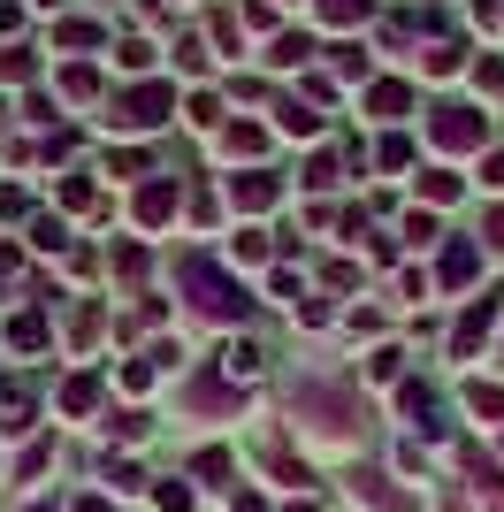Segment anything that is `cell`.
I'll use <instances>...</instances> for the list:
<instances>
[{
  "mask_svg": "<svg viewBox=\"0 0 504 512\" xmlns=\"http://www.w3.org/2000/svg\"><path fill=\"white\" fill-rule=\"evenodd\" d=\"M176 283H184V291H191V306H199L207 321H222V329H237V321L252 314L245 283H237L230 268H214L207 253H184V260H176Z\"/></svg>",
  "mask_w": 504,
  "mask_h": 512,
  "instance_id": "1",
  "label": "cell"
},
{
  "mask_svg": "<svg viewBox=\"0 0 504 512\" xmlns=\"http://www.w3.org/2000/svg\"><path fill=\"white\" fill-rule=\"evenodd\" d=\"M168 115H176V85H161V77L115 92V107H107V123L123 130V138H146V130H161Z\"/></svg>",
  "mask_w": 504,
  "mask_h": 512,
  "instance_id": "2",
  "label": "cell"
},
{
  "mask_svg": "<svg viewBox=\"0 0 504 512\" xmlns=\"http://www.w3.org/2000/svg\"><path fill=\"white\" fill-rule=\"evenodd\" d=\"M428 146L436 153H489V115L466 100H443L428 107Z\"/></svg>",
  "mask_w": 504,
  "mask_h": 512,
  "instance_id": "3",
  "label": "cell"
},
{
  "mask_svg": "<svg viewBox=\"0 0 504 512\" xmlns=\"http://www.w3.org/2000/svg\"><path fill=\"white\" fill-rule=\"evenodd\" d=\"M298 421L314 428L321 444H344V436H352V428H344V421H352V398L329 390V383H306V390H298Z\"/></svg>",
  "mask_w": 504,
  "mask_h": 512,
  "instance_id": "4",
  "label": "cell"
},
{
  "mask_svg": "<svg viewBox=\"0 0 504 512\" xmlns=\"http://www.w3.org/2000/svg\"><path fill=\"white\" fill-rule=\"evenodd\" d=\"M176 199H184V184H176V176H146V184H138V199H130L138 230H161V222H176Z\"/></svg>",
  "mask_w": 504,
  "mask_h": 512,
  "instance_id": "5",
  "label": "cell"
},
{
  "mask_svg": "<svg viewBox=\"0 0 504 512\" xmlns=\"http://www.w3.org/2000/svg\"><path fill=\"white\" fill-rule=\"evenodd\" d=\"M497 306H504L497 291H482V299L459 314V329H451V352H459V360H474V352L489 344V329H497Z\"/></svg>",
  "mask_w": 504,
  "mask_h": 512,
  "instance_id": "6",
  "label": "cell"
},
{
  "mask_svg": "<svg viewBox=\"0 0 504 512\" xmlns=\"http://www.w3.org/2000/svg\"><path fill=\"white\" fill-rule=\"evenodd\" d=\"M275 199H283V184H275L268 169H237V176H230V207H237V214H268Z\"/></svg>",
  "mask_w": 504,
  "mask_h": 512,
  "instance_id": "7",
  "label": "cell"
},
{
  "mask_svg": "<svg viewBox=\"0 0 504 512\" xmlns=\"http://www.w3.org/2000/svg\"><path fill=\"white\" fill-rule=\"evenodd\" d=\"M260 367H268V344H252V337H230L222 344V383H252V375H260Z\"/></svg>",
  "mask_w": 504,
  "mask_h": 512,
  "instance_id": "8",
  "label": "cell"
},
{
  "mask_svg": "<svg viewBox=\"0 0 504 512\" xmlns=\"http://www.w3.org/2000/svg\"><path fill=\"white\" fill-rule=\"evenodd\" d=\"M474 268H482V237H451V245H443V268H436V276L459 291V283H474Z\"/></svg>",
  "mask_w": 504,
  "mask_h": 512,
  "instance_id": "9",
  "label": "cell"
},
{
  "mask_svg": "<svg viewBox=\"0 0 504 512\" xmlns=\"http://www.w3.org/2000/svg\"><path fill=\"white\" fill-rule=\"evenodd\" d=\"M367 107H375L382 123H398V115H413V85H405V77H375V85H367Z\"/></svg>",
  "mask_w": 504,
  "mask_h": 512,
  "instance_id": "10",
  "label": "cell"
},
{
  "mask_svg": "<svg viewBox=\"0 0 504 512\" xmlns=\"http://www.w3.org/2000/svg\"><path fill=\"white\" fill-rule=\"evenodd\" d=\"M367 8H375V0H314V16L329 23V31H359V23H367Z\"/></svg>",
  "mask_w": 504,
  "mask_h": 512,
  "instance_id": "11",
  "label": "cell"
},
{
  "mask_svg": "<svg viewBox=\"0 0 504 512\" xmlns=\"http://www.w3.org/2000/svg\"><path fill=\"white\" fill-rule=\"evenodd\" d=\"M191 490H230V451H199L191 459Z\"/></svg>",
  "mask_w": 504,
  "mask_h": 512,
  "instance_id": "12",
  "label": "cell"
},
{
  "mask_svg": "<svg viewBox=\"0 0 504 512\" xmlns=\"http://www.w3.org/2000/svg\"><path fill=\"white\" fill-rule=\"evenodd\" d=\"M92 406H100V375H69V383H62V413H69V421H84Z\"/></svg>",
  "mask_w": 504,
  "mask_h": 512,
  "instance_id": "13",
  "label": "cell"
},
{
  "mask_svg": "<svg viewBox=\"0 0 504 512\" xmlns=\"http://www.w3.org/2000/svg\"><path fill=\"white\" fill-rule=\"evenodd\" d=\"M275 130H283V138H321V115H314V107H298V100H283V107H275Z\"/></svg>",
  "mask_w": 504,
  "mask_h": 512,
  "instance_id": "14",
  "label": "cell"
},
{
  "mask_svg": "<svg viewBox=\"0 0 504 512\" xmlns=\"http://www.w3.org/2000/svg\"><path fill=\"white\" fill-rule=\"evenodd\" d=\"M268 62L275 69H306V62H314V39H306V31H283V39L268 46Z\"/></svg>",
  "mask_w": 504,
  "mask_h": 512,
  "instance_id": "15",
  "label": "cell"
},
{
  "mask_svg": "<svg viewBox=\"0 0 504 512\" xmlns=\"http://www.w3.org/2000/svg\"><path fill=\"white\" fill-rule=\"evenodd\" d=\"M459 192H466L459 169H420V199H428V207H451Z\"/></svg>",
  "mask_w": 504,
  "mask_h": 512,
  "instance_id": "16",
  "label": "cell"
},
{
  "mask_svg": "<svg viewBox=\"0 0 504 512\" xmlns=\"http://www.w3.org/2000/svg\"><path fill=\"white\" fill-rule=\"evenodd\" d=\"M39 77V54L31 46H0V85H31Z\"/></svg>",
  "mask_w": 504,
  "mask_h": 512,
  "instance_id": "17",
  "label": "cell"
},
{
  "mask_svg": "<svg viewBox=\"0 0 504 512\" xmlns=\"http://www.w3.org/2000/svg\"><path fill=\"white\" fill-rule=\"evenodd\" d=\"M230 268H268V237H260V230H237L230 237Z\"/></svg>",
  "mask_w": 504,
  "mask_h": 512,
  "instance_id": "18",
  "label": "cell"
},
{
  "mask_svg": "<svg viewBox=\"0 0 504 512\" xmlns=\"http://www.w3.org/2000/svg\"><path fill=\"white\" fill-rule=\"evenodd\" d=\"M8 352H46V321L39 314H16V321H8Z\"/></svg>",
  "mask_w": 504,
  "mask_h": 512,
  "instance_id": "19",
  "label": "cell"
},
{
  "mask_svg": "<svg viewBox=\"0 0 504 512\" xmlns=\"http://www.w3.org/2000/svg\"><path fill=\"white\" fill-rule=\"evenodd\" d=\"M222 153H245V161H252V153H268V130H260V123H230V130H222Z\"/></svg>",
  "mask_w": 504,
  "mask_h": 512,
  "instance_id": "20",
  "label": "cell"
},
{
  "mask_svg": "<svg viewBox=\"0 0 504 512\" xmlns=\"http://www.w3.org/2000/svg\"><path fill=\"white\" fill-rule=\"evenodd\" d=\"M466 406L482 421H504V383H466Z\"/></svg>",
  "mask_w": 504,
  "mask_h": 512,
  "instance_id": "21",
  "label": "cell"
},
{
  "mask_svg": "<svg viewBox=\"0 0 504 512\" xmlns=\"http://www.w3.org/2000/svg\"><path fill=\"white\" fill-rule=\"evenodd\" d=\"M367 375H375V383H398V375H405V352H398V344H375V352H367Z\"/></svg>",
  "mask_w": 504,
  "mask_h": 512,
  "instance_id": "22",
  "label": "cell"
},
{
  "mask_svg": "<svg viewBox=\"0 0 504 512\" xmlns=\"http://www.w3.org/2000/svg\"><path fill=\"white\" fill-rule=\"evenodd\" d=\"M184 123H191V130H222V100H214V92H191Z\"/></svg>",
  "mask_w": 504,
  "mask_h": 512,
  "instance_id": "23",
  "label": "cell"
},
{
  "mask_svg": "<svg viewBox=\"0 0 504 512\" xmlns=\"http://www.w3.org/2000/svg\"><path fill=\"white\" fill-rule=\"evenodd\" d=\"M69 237H62V222L54 214H31V253H62Z\"/></svg>",
  "mask_w": 504,
  "mask_h": 512,
  "instance_id": "24",
  "label": "cell"
},
{
  "mask_svg": "<svg viewBox=\"0 0 504 512\" xmlns=\"http://www.w3.org/2000/svg\"><path fill=\"white\" fill-rule=\"evenodd\" d=\"M62 92H69V100H92V92H100V69H92V62L62 69Z\"/></svg>",
  "mask_w": 504,
  "mask_h": 512,
  "instance_id": "25",
  "label": "cell"
},
{
  "mask_svg": "<svg viewBox=\"0 0 504 512\" xmlns=\"http://www.w3.org/2000/svg\"><path fill=\"white\" fill-rule=\"evenodd\" d=\"M436 237H443V222H436L428 207H420V214H405V245H436Z\"/></svg>",
  "mask_w": 504,
  "mask_h": 512,
  "instance_id": "26",
  "label": "cell"
},
{
  "mask_svg": "<svg viewBox=\"0 0 504 512\" xmlns=\"http://www.w3.org/2000/svg\"><path fill=\"white\" fill-rule=\"evenodd\" d=\"M107 31L100 23H54V46H100Z\"/></svg>",
  "mask_w": 504,
  "mask_h": 512,
  "instance_id": "27",
  "label": "cell"
},
{
  "mask_svg": "<svg viewBox=\"0 0 504 512\" xmlns=\"http://www.w3.org/2000/svg\"><path fill=\"white\" fill-rule=\"evenodd\" d=\"M420 69H428V77H459V46H428V62H420Z\"/></svg>",
  "mask_w": 504,
  "mask_h": 512,
  "instance_id": "28",
  "label": "cell"
},
{
  "mask_svg": "<svg viewBox=\"0 0 504 512\" xmlns=\"http://www.w3.org/2000/svg\"><path fill=\"white\" fill-rule=\"evenodd\" d=\"M329 184H336V161L314 153V161H306V192H329Z\"/></svg>",
  "mask_w": 504,
  "mask_h": 512,
  "instance_id": "29",
  "label": "cell"
},
{
  "mask_svg": "<svg viewBox=\"0 0 504 512\" xmlns=\"http://www.w3.org/2000/svg\"><path fill=\"white\" fill-rule=\"evenodd\" d=\"M123 69H130V77H146V69H153V46L146 39H123Z\"/></svg>",
  "mask_w": 504,
  "mask_h": 512,
  "instance_id": "30",
  "label": "cell"
},
{
  "mask_svg": "<svg viewBox=\"0 0 504 512\" xmlns=\"http://www.w3.org/2000/svg\"><path fill=\"white\" fill-rule=\"evenodd\" d=\"M336 77H344V85H352V77H367V54H359V46H336Z\"/></svg>",
  "mask_w": 504,
  "mask_h": 512,
  "instance_id": "31",
  "label": "cell"
},
{
  "mask_svg": "<svg viewBox=\"0 0 504 512\" xmlns=\"http://www.w3.org/2000/svg\"><path fill=\"white\" fill-rule=\"evenodd\" d=\"M375 161H382V169H405V161H413V146H405V138H382Z\"/></svg>",
  "mask_w": 504,
  "mask_h": 512,
  "instance_id": "32",
  "label": "cell"
},
{
  "mask_svg": "<svg viewBox=\"0 0 504 512\" xmlns=\"http://www.w3.org/2000/svg\"><path fill=\"white\" fill-rule=\"evenodd\" d=\"M161 512H191V482H161Z\"/></svg>",
  "mask_w": 504,
  "mask_h": 512,
  "instance_id": "33",
  "label": "cell"
},
{
  "mask_svg": "<svg viewBox=\"0 0 504 512\" xmlns=\"http://www.w3.org/2000/svg\"><path fill=\"white\" fill-rule=\"evenodd\" d=\"M107 176H146V153H138V146L115 153V161H107Z\"/></svg>",
  "mask_w": 504,
  "mask_h": 512,
  "instance_id": "34",
  "label": "cell"
},
{
  "mask_svg": "<svg viewBox=\"0 0 504 512\" xmlns=\"http://www.w3.org/2000/svg\"><path fill=\"white\" fill-rule=\"evenodd\" d=\"M107 428H115L123 444H138V436H146V413H115V421H107Z\"/></svg>",
  "mask_w": 504,
  "mask_h": 512,
  "instance_id": "35",
  "label": "cell"
},
{
  "mask_svg": "<svg viewBox=\"0 0 504 512\" xmlns=\"http://www.w3.org/2000/svg\"><path fill=\"white\" fill-rule=\"evenodd\" d=\"M176 62H184V77H199V69H207V46L184 39V46H176Z\"/></svg>",
  "mask_w": 504,
  "mask_h": 512,
  "instance_id": "36",
  "label": "cell"
},
{
  "mask_svg": "<svg viewBox=\"0 0 504 512\" xmlns=\"http://www.w3.org/2000/svg\"><path fill=\"white\" fill-rule=\"evenodd\" d=\"M474 85H482L489 100H497V92H504V62H482V69H474Z\"/></svg>",
  "mask_w": 504,
  "mask_h": 512,
  "instance_id": "37",
  "label": "cell"
},
{
  "mask_svg": "<svg viewBox=\"0 0 504 512\" xmlns=\"http://www.w3.org/2000/svg\"><path fill=\"white\" fill-rule=\"evenodd\" d=\"M482 245H497V253H504V207L482 214Z\"/></svg>",
  "mask_w": 504,
  "mask_h": 512,
  "instance_id": "38",
  "label": "cell"
},
{
  "mask_svg": "<svg viewBox=\"0 0 504 512\" xmlns=\"http://www.w3.org/2000/svg\"><path fill=\"white\" fill-rule=\"evenodd\" d=\"M482 184H489V192H504V153H482Z\"/></svg>",
  "mask_w": 504,
  "mask_h": 512,
  "instance_id": "39",
  "label": "cell"
},
{
  "mask_svg": "<svg viewBox=\"0 0 504 512\" xmlns=\"http://www.w3.org/2000/svg\"><path fill=\"white\" fill-rule=\"evenodd\" d=\"M466 16H474V23H497V16H504V0H466Z\"/></svg>",
  "mask_w": 504,
  "mask_h": 512,
  "instance_id": "40",
  "label": "cell"
},
{
  "mask_svg": "<svg viewBox=\"0 0 504 512\" xmlns=\"http://www.w3.org/2000/svg\"><path fill=\"white\" fill-rule=\"evenodd\" d=\"M16 23H23V8H16V0H0V39H16Z\"/></svg>",
  "mask_w": 504,
  "mask_h": 512,
  "instance_id": "41",
  "label": "cell"
},
{
  "mask_svg": "<svg viewBox=\"0 0 504 512\" xmlns=\"http://www.w3.org/2000/svg\"><path fill=\"white\" fill-rule=\"evenodd\" d=\"M0 214H31V199H23L16 184H8V192H0Z\"/></svg>",
  "mask_w": 504,
  "mask_h": 512,
  "instance_id": "42",
  "label": "cell"
},
{
  "mask_svg": "<svg viewBox=\"0 0 504 512\" xmlns=\"http://www.w3.org/2000/svg\"><path fill=\"white\" fill-rule=\"evenodd\" d=\"M230 512H268V497H252V490H237V497H230Z\"/></svg>",
  "mask_w": 504,
  "mask_h": 512,
  "instance_id": "43",
  "label": "cell"
},
{
  "mask_svg": "<svg viewBox=\"0 0 504 512\" xmlns=\"http://www.w3.org/2000/svg\"><path fill=\"white\" fill-rule=\"evenodd\" d=\"M283 512H321V497H291V505H283Z\"/></svg>",
  "mask_w": 504,
  "mask_h": 512,
  "instance_id": "44",
  "label": "cell"
},
{
  "mask_svg": "<svg viewBox=\"0 0 504 512\" xmlns=\"http://www.w3.org/2000/svg\"><path fill=\"white\" fill-rule=\"evenodd\" d=\"M77 512H107V505H100V497H77Z\"/></svg>",
  "mask_w": 504,
  "mask_h": 512,
  "instance_id": "45",
  "label": "cell"
},
{
  "mask_svg": "<svg viewBox=\"0 0 504 512\" xmlns=\"http://www.w3.org/2000/svg\"><path fill=\"white\" fill-rule=\"evenodd\" d=\"M31 512H62V505H54V497H39V505H31Z\"/></svg>",
  "mask_w": 504,
  "mask_h": 512,
  "instance_id": "46",
  "label": "cell"
},
{
  "mask_svg": "<svg viewBox=\"0 0 504 512\" xmlns=\"http://www.w3.org/2000/svg\"><path fill=\"white\" fill-rule=\"evenodd\" d=\"M0 130H8V107H0Z\"/></svg>",
  "mask_w": 504,
  "mask_h": 512,
  "instance_id": "47",
  "label": "cell"
}]
</instances>
